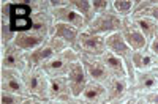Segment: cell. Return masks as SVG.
Masks as SVG:
<instances>
[{
  "label": "cell",
  "mask_w": 158,
  "mask_h": 104,
  "mask_svg": "<svg viewBox=\"0 0 158 104\" xmlns=\"http://www.w3.org/2000/svg\"><path fill=\"white\" fill-rule=\"evenodd\" d=\"M0 54H2V40H0Z\"/></svg>",
  "instance_id": "obj_35"
},
{
  "label": "cell",
  "mask_w": 158,
  "mask_h": 104,
  "mask_svg": "<svg viewBox=\"0 0 158 104\" xmlns=\"http://www.w3.org/2000/svg\"><path fill=\"white\" fill-rule=\"evenodd\" d=\"M144 98H146L147 104H158V88L147 93V95H144Z\"/></svg>",
  "instance_id": "obj_29"
},
{
  "label": "cell",
  "mask_w": 158,
  "mask_h": 104,
  "mask_svg": "<svg viewBox=\"0 0 158 104\" xmlns=\"http://www.w3.org/2000/svg\"><path fill=\"white\" fill-rule=\"evenodd\" d=\"M67 79H68V84H70V88H71L73 98H81L84 88L89 82V77L85 74V70L81 65V62H76L70 66Z\"/></svg>",
  "instance_id": "obj_15"
},
{
  "label": "cell",
  "mask_w": 158,
  "mask_h": 104,
  "mask_svg": "<svg viewBox=\"0 0 158 104\" xmlns=\"http://www.w3.org/2000/svg\"><path fill=\"white\" fill-rule=\"evenodd\" d=\"M44 104H62V102H57V101H51V99H48Z\"/></svg>",
  "instance_id": "obj_34"
},
{
  "label": "cell",
  "mask_w": 158,
  "mask_h": 104,
  "mask_svg": "<svg viewBox=\"0 0 158 104\" xmlns=\"http://www.w3.org/2000/svg\"><path fill=\"white\" fill-rule=\"evenodd\" d=\"M51 36L59 38V40L63 41L68 47L76 50L79 36H81V30H77L76 27H71V25H68V24H56Z\"/></svg>",
  "instance_id": "obj_19"
},
{
  "label": "cell",
  "mask_w": 158,
  "mask_h": 104,
  "mask_svg": "<svg viewBox=\"0 0 158 104\" xmlns=\"http://www.w3.org/2000/svg\"><path fill=\"white\" fill-rule=\"evenodd\" d=\"M122 21L123 19L112 10V5H111V8L108 11L101 13V14H97L94 19H92V22L87 25L85 32L106 38L108 35H112L115 32H120Z\"/></svg>",
  "instance_id": "obj_3"
},
{
  "label": "cell",
  "mask_w": 158,
  "mask_h": 104,
  "mask_svg": "<svg viewBox=\"0 0 158 104\" xmlns=\"http://www.w3.org/2000/svg\"><path fill=\"white\" fill-rule=\"evenodd\" d=\"M131 16H146L158 22V5L155 3V0H136Z\"/></svg>",
  "instance_id": "obj_23"
},
{
  "label": "cell",
  "mask_w": 158,
  "mask_h": 104,
  "mask_svg": "<svg viewBox=\"0 0 158 104\" xmlns=\"http://www.w3.org/2000/svg\"><path fill=\"white\" fill-rule=\"evenodd\" d=\"M108 92V101H127L131 96L130 81L127 77H109L104 82Z\"/></svg>",
  "instance_id": "obj_14"
},
{
  "label": "cell",
  "mask_w": 158,
  "mask_h": 104,
  "mask_svg": "<svg viewBox=\"0 0 158 104\" xmlns=\"http://www.w3.org/2000/svg\"><path fill=\"white\" fill-rule=\"evenodd\" d=\"M0 68L22 73L27 68L25 52H22L15 43L3 44L2 46V54H0Z\"/></svg>",
  "instance_id": "obj_6"
},
{
  "label": "cell",
  "mask_w": 158,
  "mask_h": 104,
  "mask_svg": "<svg viewBox=\"0 0 158 104\" xmlns=\"http://www.w3.org/2000/svg\"><path fill=\"white\" fill-rule=\"evenodd\" d=\"M46 101H40V99H35V98H24L22 104H44Z\"/></svg>",
  "instance_id": "obj_31"
},
{
  "label": "cell",
  "mask_w": 158,
  "mask_h": 104,
  "mask_svg": "<svg viewBox=\"0 0 158 104\" xmlns=\"http://www.w3.org/2000/svg\"><path fill=\"white\" fill-rule=\"evenodd\" d=\"M22 101H24V96L0 90V104H22Z\"/></svg>",
  "instance_id": "obj_26"
},
{
  "label": "cell",
  "mask_w": 158,
  "mask_h": 104,
  "mask_svg": "<svg viewBox=\"0 0 158 104\" xmlns=\"http://www.w3.org/2000/svg\"><path fill=\"white\" fill-rule=\"evenodd\" d=\"M147 49L152 52V54L158 58V36H155L152 41H149V46H147Z\"/></svg>",
  "instance_id": "obj_30"
},
{
  "label": "cell",
  "mask_w": 158,
  "mask_h": 104,
  "mask_svg": "<svg viewBox=\"0 0 158 104\" xmlns=\"http://www.w3.org/2000/svg\"><path fill=\"white\" fill-rule=\"evenodd\" d=\"M104 41H106V49L108 52H111V54L120 57L122 60L128 58L133 55V50H131V47L127 44V41L123 40V36L120 32H115L112 35H108L106 38H104Z\"/></svg>",
  "instance_id": "obj_17"
},
{
  "label": "cell",
  "mask_w": 158,
  "mask_h": 104,
  "mask_svg": "<svg viewBox=\"0 0 158 104\" xmlns=\"http://www.w3.org/2000/svg\"><path fill=\"white\" fill-rule=\"evenodd\" d=\"M155 3H156V5H158V0H155Z\"/></svg>",
  "instance_id": "obj_36"
},
{
  "label": "cell",
  "mask_w": 158,
  "mask_h": 104,
  "mask_svg": "<svg viewBox=\"0 0 158 104\" xmlns=\"http://www.w3.org/2000/svg\"><path fill=\"white\" fill-rule=\"evenodd\" d=\"M76 62H79V54L74 49L68 47L63 52H60V54L54 55L51 60H48L41 66V70L44 71L48 77H62L68 74L70 66Z\"/></svg>",
  "instance_id": "obj_4"
},
{
  "label": "cell",
  "mask_w": 158,
  "mask_h": 104,
  "mask_svg": "<svg viewBox=\"0 0 158 104\" xmlns=\"http://www.w3.org/2000/svg\"><path fill=\"white\" fill-rule=\"evenodd\" d=\"M81 98L89 102V104H103L104 101H108V92L103 82H95L89 81Z\"/></svg>",
  "instance_id": "obj_18"
},
{
  "label": "cell",
  "mask_w": 158,
  "mask_h": 104,
  "mask_svg": "<svg viewBox=\"0 0 158 104\" xmlns=\"http://www.w3.org/2000/svg\"><path fill=\"white\" fill-rule=\"evenodd\" d=\"M111 3H112V0H92V6H94L95 16L101 14V13H104V11H108L111 8Z\"/></svg>",
  "instance_id": "obj_27"
},
{
  "label": "cell",
  "mask_w": 158,
  "mask_h": 104,
  "mask_svg": "<svg viewBox=\"0 0 158 104\" xmlns=\"http://www.w3.org/2000/svg\"><path fill=\"white\" fill-rule=\"evenodd\" d=\"M123 104H147V101L142 95H131Z\"/></svg>",
  "instance_id": "obj_28"
},
{
  "label": "cell",
  "mask_w": 158,
  "mask_h": 104,
  "mask_svg": "<svg viewBox=\"0 0 158 104\" xmlns=\"http://www.w3.org/2000/svg\"><path fill=\"white\" fill-rule=\"evenodd\" d=\"M51 14L54 18L56 24H68L71 27H76L77 30L85 32L87 30V22L84 21V18L79 14L76 10H73L68 5V0H63V3L57 8L51 10Z\"/></svg>",
  "instance_id": "obj_7"
},
{
  "label": "cell",
  "mask_w": 158,
  "mask_h": 104,
  "mask_svg": "<svg viewBox=\"0 0 158 104\" xmlns=\"http://www.w3.org/2000/svg\"><path fill=\"white\" fill-rule=\"evenodd\" d=\"M133 24L141 30V33L146 36L147 41H152L155 36H158V22L146 16H130Z\"/></svg>",
  "instance_id": "obj_22"
},
{
  "label": "cell",
  "mask_w": 158,
  "mask_h": 104,
  "mask_svg": "<svg viewBox=\"0 0 158 104\" xmlns=\"http://www.w3.org/2000/svg\"><path fill=\"white\" fill-rule=\"evenodd\" d=\"M101 60L106 66L108 73H109V77H127V70H125V63L120 57H117L111 52H104L101 55ZM128 79V77H127Z\"/></svg>",
  "instance_id": "obj_21"
},
{
  "label": "cell",
  "mask_w": 158,
  "mask_h": 104,
  "mask_svg": "<svg viewBox=\"0 0 158 104\" xmlns=\"http://www.w3.org/2000/svg\"><path fill=\"white\" fill-rule=\"evenodd\" d=\"M65 49H68V46L65 44L63 41H60L59 38H56V36H49L41 46H38L32 52H27V54H25L27 66H30V68H41L48 60H51L54 55L63 52Z\"/></svg>",
  "instance_id": "obj_1"
},
{
  "label": "cell",
  "mask_w": 158,
  "mask_h": 104,
  "mask_svg": "<svg viewBox=\"0 0 158 104\" xmlns=\"http://www.w3.org/2000/svg\"><path fill=\"white\" fill-rule=\"evenodd\" d=\"M156 74H158V73H156Z\"/></svg>",
  "instance_id": "obj_38"
},
{
  "label": "cell",
  "mask_w": 158,
  "mask_h": 104,
  "mask_svg": "<svg viewBox=\"0 0 158 104\" xmlns=\"http://www.w3.org/2000/svg\"><path fill=\"white\" fill-rule=\"evenodd\" d=\"M68 5L73 10H76L79 14L84 18V21L87 22V25L92 22V19L95 18L94 6H92V0H68Z\"/></svg>",
  "instance_id": "obj_24"
},
{
  "label": "cell",
  "mask_w": 158,
  "mask_h": 104,
  "mask_svg": "<svg viewBox=\"0 0 158 104\" xmlns=\"http://www.w3.org/2000/svg\"><path fill=\"white\" fill-rule=\"evenodd\" d=\"M73 98L71 88L68 84L67 76L62 77H49V90H48V99L57 101V102H67Z\"/></svg>",
  "instance_id": "obj_13"
},
{
  "label": "cell",
  "mask_w": 158,
  "mask_h": 104,
  "mask_svg": "<svg viewBox=\"0 0 158 104\" xmlns=\"http://www.w3.org/2000/svg\"><path fill=\"white\" fill-rule=\"evenodd\" d=\"M63 104H89V102H85L82 98H71L70 101H67V102H63Z\"/></svg>",
  "instance_id": "obj_32"
},
{
  "label": "cell",
  "mask_w": 158,
  "mask_h": 104,
  "mask_svg": "<svg viewBox=\"0 0 158 104\" xmlns=\"http://www.w3.org/2000/svg\"><path fill=\"white\" fill-rule=\"evenodd\" d=\"M106 41L104 36H98L89 32H81L79 41L76 46V52L82 55H92V57H101L106 52Z\"/></svg>",
  "instance_id": "obj_8"
},
{
  "label": "cell",
  "mask_w": 158,
  "mask_h": 104,
  "mask_svg": "<svg viewBox=\"0 0 158 104\" xmlns=\"http://www.w3.org/2000/svg\"><path fill=\"white\" fill-rule=\"evenodd\" d=\"M125 101H104L103 104H123Z\"/></svg>",
  "instance_id": "obj_33"
},
{
  "label": "cell",
  "mask_w": 158,
  "mask_h": 104,
  "mask_svg": "<svg viewBox=\"0 0 158 104\" xmlns=\"http://www.w3.org/2000/svg\"><path fill=\"white\" fill-rule=\"evenodd\" d=\"M158 88V74L156 71H136L135 81L130 85L131 95H147Z\"/></svg>",
  "instance_id": "obj_12"
},
{
  "label": "cell",
  "mask_w": 158,
  "mask_h": 104,
  "mask_svg": "<svg viewBox=\"0 0 158 104\" xmlns=\"http://www.w3.org/2000/svg\"><path fill=\"white\" fill-rule=\"evenodd\" d=\"M133 65H135L136 71H156L158 58L149 49L135 50L133 52Z\"/></svg>",
  "instance_id": "obj_20"
},
{
  "label": "cell",
  "mask_w": 158,
  "mask_h": 104,
  "mask_svg": "<svg viewBox=\"0 0 158 104\" xmlns=\"http://www.w3.org/2000/svg\"><path fill=\"white\" fill-rule=\"evenodd\" d=\"M32 13L30 2H10V24L15 33L30 30Z\"/></svg>",
  "instance_id": "obj_5"
},
{
  "label": "cell",
  "mask_w": 158,
  "mask_h": 104,
  "mask_svg": "<svg viewBox=\"0 0 158 104\" xmlns=\"http://www.w3.org/2000/svg\"><path fill=\"white\" fill-rule=\"evenodd\" d=\"M120 33L123 36V40L127 41V44L131 47V50H142L147 49L149 41L146 40V36L141 33V30L133 24L130 18H123L122 21V27H120Z\"/></svg>",
  "instance_id": "obj_11"
},
{
  "label": "cell",
  "mask_w": 158,
  "mask_h": 104,
  "mask_svg": "<svg viewBox=\"0 0 158 104\" xmlns=\"http://www.w3.org/2000/svg\"><path fill=\"white\" fill-rule=\"evenodd\" d=\"M111 5H112V10L123 19V18H130L133 14L136 0H112Z\"/></svg>",
  "instance_id": "obj_25"
},
{
  "label": "cell",
  "mask_w": 158,
  "mask_h": 104,
  "mask_svg": "<svg viewBox=\"0 0 158 104\" xmlns=\"http://www.w3.org/2000/svg\"><path fill=\"white\" fill-rule=\"evenodd\" d=\"M22 81L30 98L48 101V90H49V77L44 74L41 68H30L27 66L22 73Z\"/></svg>",
  "instance_id": "obj_2"
},
{
  "label": "cell",
  "mask_w": 158,
  "mask_h": 104,
  "mask_svg": "<svg viewBox=\"0 0 158 104\" xmlns=\"http://www.w3.org/2000/svg\"><path fill=\"white\" fill-rule=\"evenodd\" d=\"M79 62L84 66L85 74L89 77V81H95V82H106L109 79V73L104 66V63L101 57H92V55H82L79 54Z\"/></svg>",
  "instance_id": "obj_9"
},
{
  "label": "cell",
  "mask_w": 158,
  "mask_h": 104,
  "mask_svg": "<svg viewBox=\"0 0 158 104\" xmlns=\"http://www.w3.org/2000/svg\"><path fill=\"white\" fill-rule=\"evenodd\" d=\"M48 40L46 36L40 35L33 30H25V32H19L16 33L15 40H13V43H15L22 52H32L33 49H36L38 46H41L44 41Z\"/></svg>",
  "instance_id": "obj_16"
},
{
  "label": "cell",
  "mask_w": 158,
  "mask_h": 104,
  "mask_svg": "<svg viewBox=\"0 0 158 104\" xmlns=\"http://www.w3.org/2000/svg\"><path fill=\"white\" fill-rule=\"evenodd\" d=\"M156 73H158V68H156Z\"/></svg>",
  "instance_id": "obj_37"
},
{
  "label": "cell",
  "mask_w": 158,
  "mask_h": 104,
  "mask_svg": "<svg viewBox=\"0 0 158 104\" xmlns=\"http://www.w3.org/2000/svg\"><path fill=\"white\" fill-rule=\"evenodd\" d=\"M0 90L3 92H10L24 98H30L25 90L22 76L19 71H13V70H2L0 68Z\"/></svg>",
  "instance_id": "obj_10"
}]
</instances>
